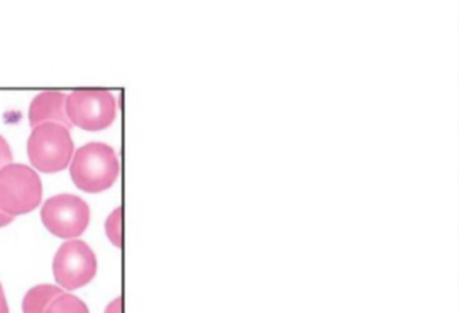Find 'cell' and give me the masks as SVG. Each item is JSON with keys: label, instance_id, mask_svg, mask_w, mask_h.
Returning <instances> with one entry per match:
<instances>
[{"label": "cell", "instance_id": "obj_9", "mask_svg": "<svg viewBox=\"0 0 459 313\" xmlns=\"http://www.w3.org/2000/svg\"><path fill=\"white\" fill-rule=\"evenodd\" d=\"M47 313H90V309L79 297L63 293L53 301Z\"/></svg>", "mask_w": 459, "mask_h": 313}, {"label": "cell", "instance_id": "obj_5", "mask_svg": "<svg viewBox=\"0 0 459 313\" xmlns=\"http://www.w3.org/2000/svg\"><path fill=\"white\" fill-rule=\"evenodd\" d=\"M41 218L45 227L56 237L64 240L76 238L90 224V206L76 195H56L45 202Z\"/></svg>", "mask_w": 459, "mask_h": 313}, {"label": "cell", "instance_id": "obj_8", "mask_svg": "<svg viewBox=\"0 0 459 313\" xmlns=\"http://www.w3.org/2000/svg\"><path fill=\"white\" fill-rule=\"evenodd\" d=\"M64 293L55 285H39L26 293L22 302L23 313H47L50 305Z\"/></svg>", "mask_w": 459, "mask_h": 313}, {"label": "cell", "instance_id": "obj_2", "mask_svg": "<svg viewBox=\"0 0 459 313\" xmlns=\"http://www.w3.org/2000/svg\"><path fill=\"white\" fill-rule=\"evenodd\" d=\"M74 149L68 128L56 123H45L33 128L28 143L31 165L47 173L65 170L74 156Z\"/></svg>", "mask_w": 459, "mask_h": 313}, {"label": "cell", "instance_id": "obj_14", "mask_svg": "<svg viewBox=\"0 0 459 313\" xmlns=\"http://www.w3.org/2000/svg\"><path fill=\"white\" fill-rule=\"evenodd\" d=\"M13 219H14V216H7L6 213L0 210V227H4L7 226V224H12Z\"/></svg>", "mask_w": 459, "mask_h": 313}, {"label": "cell", "instance_id": "obj_10", "mask_svg": "<svg viewBox=\"0 0 459 313\" xmlns=\"http://www.w3.org/2000/svg\"><path fill=\"white\" fill-rule=\"evenodd\" d=\"M107 237L117 248L123 246V210L117 208L106 222Z\"/></svg>", "mask_w": 459, "mask_h": 313}, {"label": "cell", "instance_id": "obj_6", "mask_svg": "<svg viewBox=\"0 0 459 313\" xmlns=\"http://www.w3.org/2000/svg\"><path fill=\"white\" fill-rule=\"evenodd\" d=\"M98 272V259L92 249L82 241L63 243L53 261L56 281L68 291H76L90 283Z\"/></svg>", "mask_w": 459, "mask_h": 313}, {"label": "cell", "instance_id": "obj_4", "mask_svg": "<svg viewBox=\"0 0 459 313\" xmlns=\"http://www.w3.org/2000/svg\"><path fill=\"white\" fill-rule=\"evenodd\" d=\"M66 114L71 124L82 130L103 131L117 117V100L109 90H74L66 97Z\"/></svg>", "mask_w": 459, "mask_h": 313}, {"label": "cell", "instance_id": "obj_13", "mask_svg": "<svg viewBox=\"0 0 459 313\" xmlns=\"http://www.w3.org/2000/svg\"><path fill=\"white\" fill-rule=\"evenodd\" d=\"M0 313H10L9 304H7L6 296H4V286L0 283Z\"/></svg>", "mask_w": 459, "mask_h": 313}, {"label": "cell", "instance_id": "obj_7", "mask_svg": "<svg viewBox=\"0 0 459 313\" xmlns=\"http://www.w3.org/2000/svg\"><path fill=\"white\" fill-rule=\"evenodd\" d=\"M29 119L33 128L45 123H56L69 130L72 124L66 114V96L61 92L39 93L31 103Z\"/></svg>", "mask_w": 459, "mask_h": 313}, {"label": "cell", "instance_id": "obj_11", "mask_svg": "<svg viewBox=\"0 0 459 313\" xmlns=\"http://www.w3.org/2000/svg\"><path fill=\"white\" fill-rule=\"evenodd\" d=\"M13 162V152L10 149L9 143L4 136H0V170L6 167V165H12Z\"/></svg>", "mask_w": 459, "mask_h": 313}, {"label": "cell", "instance_id": "obj_12", "mask_svg": "<svg viewBox=\"0 0 459 313\" xmlns=\"http://www.w3.org/2000/svg\"><path fill=\"white\" fill-rule=\"evenodd\" d=\"M104 313H123V301L122 299L114 300L111 304L107 307L106 312Z\"/></svg>", "mask_w": 459, "mask_h": 313}, {"label": "cell", "instance_id": "obj_3", "mask_svg": "<svg viewBox=\"0 0 459 313\" xmlns=\"http://www.w3.org/2000/svg\"><path fill=\"white\" fill-rule=\"evenodd\" d=\"M41 199V179L33 168L9 165L0 170V210L7 216L30 213Z\"/></svg>", "mask_w": 459, "mask_h": 313}, {"label": "cell", "instance_id": "obj_1", "mask_svg": "<svg viewBox=\"0 0 459 313\" xmlns=\"http://www.w3.org/2000/svg\"><path fill=\"white\" fill-rule=\"evenodd\" d=\"M119 173L117 152L103 143H90L77 149L71 165V176L77 189L92 194L114 186Z\"/></svg>", "mask_w": 459, "mask_h": 313}]
</instances>
